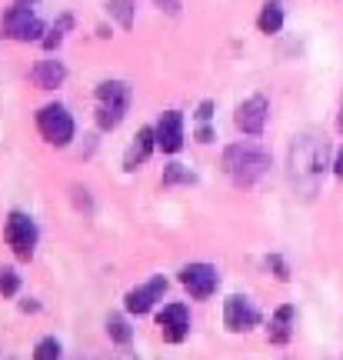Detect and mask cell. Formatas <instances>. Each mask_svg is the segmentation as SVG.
I'll list each match as a JSON object with an SVG mask.
<instances>
[{"label":"cell","instance_id":"23","mask_svg":"<svg viewBox=\"0 0 343 360\" xmlns=\"http://www.w3.org/2000/svg\"><path fill=\"white\" fill-rule=\"evenodd\" d=\"M20 290V274L13 267H0V297H13Z\"/></svg>","mask_w":343,"mask_h":360},{"label":"cell","instance_id":"22","mask_svg":"<svg viewBox=\"0 0 343 360\" xmlns=\"http://www.w3.org/2000/svg\"><path fill=\"white\" fill-rule=\"evenodd\" d=\"M34 360H60V340L57 337H44L34 347Z\"/></svg>","mask_w":343,"mask_h":360},{"label":"cell","instance_id":"9","mask_svg":"<svg viewBox=\"0 0 343 360\" xmlns=\"http://www.w3.org/2000/svg\"><path fill=\"white\" fill-rule=\"evenodd\" d=\"M224 323H227V330H233V334H243V330H250V327L260 323V310L254 307V300L233 294L224 304Z\"/></svg>","mask_w":343,"mask_h":360},{"label":"cell","instance_id":"2","mask_svg":"<svg viewBox=\"0 0 343 360\" xmlns=\"http://www.w3.org/2000/svg\"><path fill=\"white\" fill-rule=\"evenodd\" d=\"M270 154L260 150L254 143H233L224 150V174H227L237 187H254L257 180L267 174Z\"/></svg>","mask_w":343,"mask_h":360},{"label":"cell","instance_id":"7","mask_svg":"<svg viewBox=\"0 0 343 360\" xmlns=\"http://www.w3.org/2000/svg\"><path fill=\"white\" fill-rule=\"evenodd\" d=\"M267 117H270L267 97L254 94V97H247V101L237 107V114H233V124H237V130H243V134L257 137V134H264V127H267Z\"/></svg>","mask_w":343,"mask_h":360},{"label":"cell","instance_id":"8","mask_svg":"<svg viewBox=\"0 0 343 360\" xmlns=\"http://www.w3.org/2000/svg\"><path fill=\"white\" fill-rule=\"evenodd\" d=\"M167 294V277L164 274H157V277H150V281L143 283V287H134L127 297H124V307H127V314H150L153 304L157 300H164Z\"/></svg>","mask_w":343,"mask_h":360},{"label":"cell","instance_id":"12","mask_svg":"<svg viewBox=\"0 0 343 360\" xmlns=\"http://www.w3.org/2000/svg\"><path fill=\"white\" fill-rule=\"evenodd\" d=\"M153 147H157V130L143 127L137 137H134V143L127 147V154H124V170H137L140 164H147V157L153 154Z\"/></svg>","mask_w":343,"mask_h":360},{"label":"cell","instance_id":"15","mask_svg":"<svg viewBox=\"0 0 343 360\" xmlns=\"http://www.w3.org/2000/svg\"><path fill=\"white\" fill-rule=\"evenodd\" d=\"M293 317H297V307H293V304H283V307H277L273 321H270V340H273V344H287V340H290V323H293Z\"/></svg>","mask_w":343,"mask_h":360},{"label":"cell","instance_id":"10","mask_svg":"<svg viewBox=\"0 0 343 360\" xmlns=\"http://www.w3.org/2000/svg\"><path fill=\"white\" fill-rule=\"evenodd\" d=\"M157 323H160V334H164L167 344H183L190 334V310L183 304H167L157 314Z\"/></svg>","mask_w":343,"mask_h":360},{"label":"cell","instance_id":"18","mask_svg":"<svg viewBox=\"0 0 343 360\" xmlns=\"http://www.w3.org/2000/svg\"><path fill=\"white\" fill-rule=\"evenodd\" d=\"M70 27H74V13H64V17H60V20L51 27V34L40 40V44H44V51H47V53L57 51V47H60V40L67 37V30H70Z\"/></svg>","mask_w":343,"mask_h":360},{"label":"cell","instance_id":"27","mask_svg":"<svg viewBox=\"0 0 343 360\" xmlns=\"http://www.w3.org/2000/svg\"><path fill=\"white\" fill-rule=\"evenodd\" d=\"M197 141H200V143H210V141H214V127H207V124H204V127L197 130Z\"/></svg>","mask_w":343,"mask_h":360},{"label":"cell","instance_id":"26","mask_svg":"<svg viewBox=\"0 0 343 360\" xmlns=\"http://www.w3.org/2000/svg\"><path fill=\"white\" fill-rule=\"evenodd\" d=\"M157 7H164L167 13H180V0H153Z\"/></svg>","mask_w":343,"mask_h":360},{"label":"cell","instance_id":"30","mask_svg":"<svg viewBox=\"0 0 343 360\" xmlns=\"http://www.w3.org/2000/svg\"><path fill=\"white\" fill-rule=\"evenodd\" d=\"M20 7H34V4H40V0H17Z\"/></svg>","mask_w":343,"mask_h":360},{"label":"cell","instance_id":"21","mask_svg":"<svg viewBox=\"0 0 343 360\" xmlns=\"http://www.w3.org/2000/svg\"><path fill=\"white\" fill-rule=\"evenodd\" d=\"M174 184H197V174L183 164H170L164 167V187H174Z\"/></svg>","mask_w":343,"mask_h":360},{"label":"cell","instance_id":"25","mask_svg":"<svg viewBox=\"0 0 343 360\" xmlns=\"http://www.w3.org/2000/svg\"><path fill=\"white\" fill-rule=\"evenodd\" d=\"M214 101H204L200 103V107H197V120H200V124H207V120H210V117H214Z\"/></svg>","mask_w":343,"mask_h":360},{"label":"cell","instance_id":"3","mask_svg":"<svg viewBox=\"0 0 343 360\" xmlns=\"http://www.w3.org/2000/svg\"><path fill=\"white\" fill-rule=\"evenodd\" d=\"M37 237H40L37 224H34L30 214H24V210H11V214H7V224H4V240H7V247L17 254V260L34 257Z\"/></svg>","mask_w":343,"mask_h":360},{"label":"cell","instance_id":"32","mask_svg":"<svg viewBox=\"0 0 343 360\" xmlns=\"http://www.w3.org/2000/svg\"><path fill=\"white\" fill-rule=\"evenodd\" d=\"M0 360H4V354H0Z\"/></svg>","mask_w":343,"mask_h":360},{"label":"cell","instance_id":"31","mask_svg":"<svg viewBox=\"0 0 343 360\" xmlns=\"http://www.w3.org/2000/svg\"><path fill=\"white\" fill-rule=\"evenodd\" d=\"M337 127H340V134H343V110H340V120H337Z\"/></svg>","mask_w":343,"mask_h":360},{"label":"cell","instance_id":"17","mask_svg":"<svg viewBox=\"0 0 343 360\" xmlns=\"http://www.w3.org/2000/svg\"><path fill=\"white\" fill-rule=\"evenodd\" d=\"M257 27H260V34H280V27H283L280 4H264V11L257 17Z\"/></svg>","mask_w":343,"mask_h":360},{"label":"cell","instance_id":"29","mask_svg":"<svg viewBox=\"0 0 343 360\" xmlns=\"http://www.w3.org/2000/svg\"><path fill=\"white\" fill-rule=\"evenodd\" d=\"M20 310H24V314H37L40 304H37V300H30V297H27V300H20Z\"/></svg>","mask_w":343,"mask_h":360},{"label":"cell","instance_id":"11","mask_svg":"<svg viewBox=\"0 0 343 360\" xmlns=\"http://www.w3.org/2000/svg\"><path fill=\"white\" fill-rule=\"evenodd\" d=\"M153 130H157V147L164 154H177L183 147V114L180 110H167Z\"/></svg>","mask_w":343,"mask_h":360},{"label":"cell","instance_id":"14","mask_svg":"<svg viewBox=\"0 0 343 360\" xmlns=\"http://www.w3.org/2000/svg\"><path fill=\"white\" fill-rule=\"evenodd\" d=\"M97 101L107 103V107H127L130 87L124 80H103V84H97Z\"/></svg>","mask_w":343,"mask_h":360},{"label":"cell","instance_id":"28","mask_svg":"<svg viewBox=\"0 0 343 360\" xmlns=\"http://www.w3.org/2000/svg\"><path fill=\"white\" fill-rule=\"evenodd\" d=\"M333 174H337V180H343V147L337 150V160H333Z\"/></svg>","mask_w":343,"mask_h":360},{"label":"cell","instance_id":"4","mask_svg":"<svg viewBox=\"0 0 343 360\" xmlns=\"http://www.w3.org/2000/svg\"><path fill=\"white\" fill-rule=\"evenodd\" d=\"M37 130L47 143L67 147V143L74 141V117H70V110H67L64 103H47V107H40V114H37Z\"/></svg>","mask_w":343,"mask_h":360},{"label":"cell","instance_id":"19","mask_svg":"<svg viewBox=\"0 0 343 360\" xmlns=\"http://www.w3.org/2000/svg\"><path fill=\"white\" fill-rule=\"evenodd\" d=\"M107 13H110L124 30H130V27H134V13H137V7H134V0H110V4H107Z\"/></svg>","mask_w":343,"mask_h":360},{"label":"cell","instance_id":"13","mask_svg":"<svg viewBox=\"0 0 343 360\" xmlns=\"http://www.w3.org/2000/svg\"><path fill=\"white\" fill-rule=\"evenodd\" d=\"M30 80H34V87H40V90H57L67 80V67L60 64V60H40V64L30 70Z\"/></svg>","mask_w":343,"mask_h":360},{"label":"cell","instance_id":"6","mask_svg":"<svg viewBox=\"0 0 343 360\" xmlns=\"http://www.w3.org/2000/svg\"><path fill=\"white\" fill-rule=\"evenodd\" d=\"M180 283L190 290L193 300H207L220 287V274H216L214 264H187L180 270Z\"/></svg>","mask_w":343,"mask_h":360},{"label":"cell","instance_id":"24","mask_svg":"<svg viewBox=\"0 0 343 360\" xmlns=\"http://www.w3.org/2000/svg\"><path fill=\"white\" fill-rule=\"evenodd\" d=\"M267 267L273 270V277H277L280 283L290 281V267H287V260L280 257V254H270V257H267Z\"/></svg>","mask_w":343,"mask_h":360},{"label":"cell","instance_id":"5","mask_svg":"<svg viewBox=\"0 0 343 360\" xmlns=\"http://www.w3.org/2000/svg\"><path fill=\"white\" fill-rule=\"evenodd\" d=\"M0 34L11 40H24V44H30V40H44L40 34H44V24L37 20V13L30 11V7H11V11L0 17Z\"/></svg>","mask_w":343,"mask_h":360},{"label":"cell","instance_id":"1","mask_svg":"<svg viewBox=\"0 0 343 360\" xmlns=\"http://www.w3.org/2000/svg\"><path fill=\"white\" fill-rule=\"evenodd\" d=\"M330 167V143L323 141L320 134H300L290 147V180L293 187L304 193V197H313L320 187V177L323 170Z\"/></svg>","mask_w":343,"mask_h":360},{"label":"cell","instance_id":"20","mask_svg":"<svg viewBox=\"0 0 343 360\" xmlns=\"http://www.w3.org/2000/svg\"><path fill=\"white\" fill-rule=\"evenodd\" d=\"M124 114H127V107H107V103H101V107H97V127H101V130L120 127Z\"/></svg>","mask_w":343,"mask_h":360},{"label":"cell","instance_id":"16","mask_svg":"<svg viewBox=\"0 0 343 360\" xmlns=\"http://www.w3.org/2000/svg\"><path fill=\"white\" fill-rule=\"evenodd\" d=\"M107 337H110L114 344H120V347H127L130 340H134V327L127 323L124 314H110V317H107Z\"/></svg>","mask_w":343,"mask_h":360}]
</instances>
